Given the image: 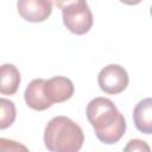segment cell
Masks as SVG:
<instances>
[{
	"instance_id": "1",
	"label": "cell",
	"mask_w": 152,
	"mask_h": 152,
	"mask_svg": "<svg viewBox=\"0 0 152 152\" xmlns=\"http://www.w3.org/2000/svg\"><path fill=\"white\" fill-rule=\"evenodd\" d=\"M89 124L97 139L107 145L118 142L126 132V120L114 102L106 97L93 99L86 108Z\"/></svg>"
},
{
	"instance_id": "2",
	"label": "cell",
	"mask_w": 152,
	"mask_h": 152,
	"mask_svg": "<svg viewBox=\"0 0 152 152\" xmlns=\"http://www.w3.org/2000/svg\"><path fill=\"white\" fill-rule=\"evenodd\" d=\"M84 142L82 128L68 116L52 118L44 131V144L52 152H77Z\"/></svg>"
},
{
	"instance_id": "3",
	"label": "cell",
	"mask_w": 152,
	"mask_h": 152,
	"mask_svg": "<svg viewBox=\"0 0 152 152\" xmlns=\"http://www.w3.org/2000/svg\"><path fill=\"white\" fill-rule=\"evenodd\" d=\"M64 26L75 34H86L93 26V13L86 0L72 2L62 8Z\"/></svg>"
},
{
	"instance_id": "4",
	"label": "cell",
	"mask_w": 152,
	"mask_h": 152,
	"mask_svg": "<svg viewBox=\"0 0 152 152\" xmlns=\"http://www.w3.org/2000/svg\"><path fill=\"white\" fill-rule=\"evenodd\" d=\"M100 89L107 94L116 95L122 93L129 82L126 69L119 64H109L101 69L97 76Z\"/></svg>"
},
{
	"instance_id": "5",
	"label": "cell",
	"mask_w": 152,
	"mask_h": 152,
	"mask_svg": "<svg viewBox=\"0 0 152 152\" xmlns=\"http://www.w3.org/2000/svg\"><path fill=\"white\" fill-rule=\"evenodd\" d=\"M19 15L30 23L45 21L52 13L51 0H18Z\"/></svg>"
},
{
	"instance_id": "6",
	"label": "cell",
	"mask_w": 152,
	"mask_h": 152,
	"mask_svg": "<svg viewBox=\"0 0 152 152\" xmlns=\"http://www.w3.org/2000/svg\"><path fill=\"white\" fill-rule=\"evenodd\" d=\"M75 88L74 83L70 78L64 76H55L50 80H45L44 83V93L46 99L53 103L64 102L74 95Z\"/></svg>"
},
{
	"instance_id": "7",
	"label": "cell",
	"mask_w": 152,
	"mask_h": 152,
	"mask_svg": "<svg viewBox=\"0 0 152 152\" xmlns=\"http://www.w3.org/2000/svg\"><path fill=\"white\" fill-rule=\"evenodd\" d=\"M45 80L36 78L32 80L25 89L24 99L26 104L34 110H45L52 106V103L46 99L44 93Z\"/></svg>"
},
{
	"instance_id": "8",
	"label": "cell",
	"mask_w": 152,
	"mask_h": 152,
	"mask_svg": "<svg viewBox=\"0 0 152 152\" xmlns=\"http://www.w3.org/2000/svg\"><path fill=\"white\" fill-rule=\"evenodd\" d=\"M133 120L139 132L145 134L152 133V100L150 97L137 103L133 110Z\"/></svg>"
},
{
	"instance_id": "9",
	"label": "cell",
	"mask_w": 152,
	"mask_h": 152,
	"mask_svg": "<svg viewBox=\"0 0 152 152\" xmlns=\"http://www.w3.org/2000/svg\"><path fill=\"white\" fill-rule=\"evenodd\" d=\"M20 84V72L15 65L5 63L0 65V94L14 95Z\"/></svg>"
},
{
	"instance_id": "10",
	"label": "cell",
	"mask_w": 152,
	"mask_h": 152,
	"mask_svg": "<svg viewBox=\"0 0 152 152\" xmlns=\"http://www.w3.org/2000/svg\"><path fill=\"white\" fill-rule=\"evenodd\" d=\"M17 118L15 104L8 99H0V129L8 128Z\"/></svg>"
},
{
	"instance_id": "11",
	"label": "cell",
	"mask_w": 152,
	"mask_h": 152,
	"mask_svg": "<svg viewBox=\"0 0 152 152\" xmlns=\"http://www.w3.org/2000/svg\"><path fill=\"white\" fill-rule=\"evenodd\" d=\"M28 148L26 146H24L23 144L14 141V140H10L6 138H0V151H27Z\"/></svg>"
},
{
	"instance_id": "12",
	"label": "cell",
	"mask_w": 152,
	"mask_h": 152,
	"mask_svg": "<svg viewBox=\"0 0 152 152\" xmlns=\"http://www.w3.org/2000/svg\"><path fill=\"white\" fill-rule=\"evenodd\" d=\"M124 150L126 152H128V151H146V152H150L151 148L145 141H142L140 139H132V140L128 141L127 146H125Z\"/></svg>"
},
{
	"instance_id": "13",
	"label": "cell",
	"mask_w": 152,
	"mask_h": 152,
	"mask_svg": "<svg viewBox=\"0 0 152 152\" xmlns=\"http://www.w3.org/2000/svg\"><path fill=\"white\" fill-rule=\"evenodd\" d=\"M53 1H55V5H56L59 10H62V8H64L65 6H68V5L72 4V2H77V1H80V0H53Z\"/></svg>"
},
{
	"instance_id": "14",
	"label": "cell",
	"mask_w": 152,
	"mask_h": 152,
	"mask_svg": "<svg viewBox=\"0 0 152 152\" xmlns=\"http://www.w3.org/2000/svg\"><path fill=\"white\" fill-rule=\"evenodd\" d=\"M122 4H125V5H129V6H133V5H138V4H140L142 0H120Z\"/></svg>"
}]
</instances>
